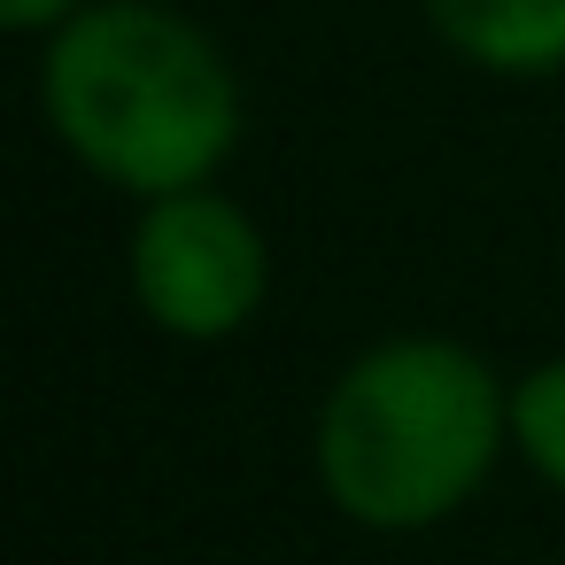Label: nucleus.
Returning a JSON list of instances; mask_svg holds the SVG:
<instances>
[{"label":"nucleus","instance_id":"39448f33","mask_svg":"<svg viewBox=\"0 0 565 565\" xmlns=\"http://www.w3.org/2000/svg\"><path fill=\"white\" fill-rule=\"evenodd\" d=\"M511 441L526 449V465L542 480L565 488V356L557 364H534L511 387Z\"/></svg>","mask_w":565,"mask_h":565},{"label":"nucleus","instance_id":"7ed1b4c3","mask_svg":"<svg viewBox=\"0 0 565 565\" xmlns=\"http://www.w3.org/2000/svg\"><path fill=\"white\" fill-rule=\"evenodd\" d=\"M132 287L163 333L225 341L264 302V233L225 194H156V210L132 233Z\"/></svg>","mask_w":565,"mask_h":565},{"label":"nucleus","instance_id":"423d86ee","mask_svg":"<svg viewBox=\"0 0 565 565\" xmlns=\"http://www.w3.org/2000/svg\"><path fill=\"white\" fill-rule=\"evenodd\" d=\"M78 17V0H0V24H17V32H40V24H71Z\"/></svg>","mask_w":565,"mask_h":565},{"label":"nucleus","instance_id":"f03ea898","mask_svg":"<svg viewBox=\"0 0 565 565\" xmlns=\"http://www.w3.org/2000/svg\"><path fill=\"white\" fill-rule=\"evenodd\" d=\"M503 426H511V395H495L472 349L387 341L333 380L318 411V472L349 519L380 534H411L449 519L480 488Z\"/></svg>","mask_w":565,"mask_h":565},{"label":"nucleus","instance_id":"20e7f679","mask_svg":"<svg viewBox=\"0 0 565 565\" xmlns=\"http://www.w3.org/2000/svg\"><path fill=\"white\" fill-rule=\"evenodd\" d=\"M426 17L480 71H565V0H426Z\"/></svg>","mask_w":565,"mask_h":565},{"label":"nucleus","instance_id":"f257e3e1","mask_svg":"<svg viewBox=\"0 0 565 565\" xmlns=\"http://www.w3.org/2000/svg\"><path fill=\"white\" fill-rule=\"evenodd\" d=\"M40 102L63 148L132 194L202 186L241 132L225 55L156 0L78 9L40 63Z\"/></svg>","mask_w":565,"mask_h":565}]
</instances>
